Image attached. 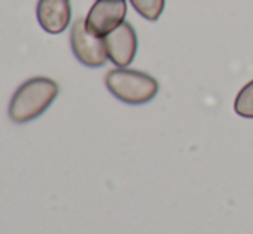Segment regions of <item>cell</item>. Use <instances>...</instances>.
Instances as JSON below:
<instances>
[{
  "label": "cell",
  "mask_w": 253,
  "mask_h": 234,
  "mask_svg": "<svg viewBox=\"0 0 253 234\" xmlns=\"http://www.w3.org/2000/svg\"><path fill=\"white\" fill-rule=\"evenodd\" d=\"M59 95V84L50 78H31L16 90L9 104V117L24 124L40 117Z\"/></svg>",
  "instance_id": "obj_1"
},
{
  "label": "cell",
  "mask_w": 253,
  "mask_h": 234,
  "mask_svg": "<svg viewBox=\"0 0 253 234\" xmlns=\"http://www.w3.org/2000/svg\"><path fill=\"white\" fill-rule=\"evenodd\" d=\"M105 84L109 91L124 104L141 105L155 98L159 91V83L150 74L141 71L116 67L105 78Z\"/></svg>",
  "instance_id": "obj_2"
},
{
  "label": "cell",
  "mask_w": 253,
  "mask_h": 234,
  "mask_svg": "<svg viewBox=\"0 0 253 234\" xmlns=\"http://www.w3.org/2000/svg\"><path fill=\"white\" fill-rule=\"evenodd\" d=\"M71 48L76 59L88 67H102L107 62L105 40L102 37H95L88 31L84 19H78L71 30Z\"/></svg>",
  "instance_id": "obj_3"
},
{
  "label": "cell",
  "mask_w": 253,
  "mask_h": 234,
  "mask_svg": "<svg viewBox=\"0 0 253 234\" xmlns=\"http://www.w3.org/2000/svg\"><path fill=\"white\" fill-rule=\"evenodd\" d=\"M126 12V0H97L88 10L84 23L91 35L105 38L107 35L112 33L116 28H119L124 23Z\"/></svg>",
  "instance_id": "obj_4"
},
{
  "label": "cell",
  "mask_w": 253,
  "mask_h": 234,
  "mask_svg": "<svg viewBox=\"0 0 253 234\" xmlns=\"http://www.w3.org/2000/svg\"><path fill=\"white\" fill-rule=\"evenodd\" d=\"M105 47L109 60L117 67H127L133 62L138 48L136 31L133 30L129 23L124 21L119 28L109 33L105 38Z\"/></svg>",
  "instance_id": "obj_5"
},
{
  "label": "cell",
  "mask_w": 253,
  "mask_h": 234,
  "mask_svg": "<svg viewBox=\"0 0 253 234\" xmlns=\"http://www.w3.org/2000/svg\"><path fill=\"white\" fill-rule=\"evenodd\" d=\"M37 17L47 33H62L71 23V0H38Z\"/></svg>",
  "instance_id": "obj_6"
},
{
  "label": "cell",
  "mask_w": 253,
  "mask_h": 234,
  "mask_svg": "<svg viewBox=\"0 0 253 234\" xmlns=\"http://www.w3.org/2000/svg\"><path fill=\"white\" fill-rule=\"evenodd\" d=\"M234 112L241 117L253 119V79L247 83L234 100Z\"/></svg>",
  "instance_id": "obj_7"
},
{
  "label": "cell",
  "mask_w": 253,
  "mask_h": 234,
  "mask_svg": "<svg viewBox=\"0 0 253 234\" xmlns=\"http://www.w3.org/2000/svg\"><path fill=\"white\" fill-rule=\"evenodd\" d=\"M136 12L148 21H157L166 5V0H129Z\"/></svg>",
  "instance_id": "obj_8"
}]
</instances>
